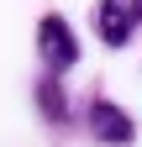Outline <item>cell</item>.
Segmentation results:
<instances>
[{
    "label": "cell",
    "mask_w": 142,
    "mask_h": 147,
    "mask_svg": "<svg viewBox=\"0 0 142 147\" xmlns=\"http://www.w3.org/2000/svg\"><path fill=\"white\" fill-rule=\"evenodd\" d=\"M90 131H95L100 142H111V147H126V142L137 137V126H132V116H126L121 105L95 100V105H90Z\"/></svg>",
    "instance_id": "obj_3"
},
{
    "label": "cell",
    "mask_w": 142,
    "mask_h": 147,
    "mask_svg": "<svg viewBox=\"0 0 142 147\" xmlns=\"http://www.w3.org/2000/svg\"><path fill=\"white\" fill-rule=\"evenodd\" d=\"M37 100H42V110H47V121H68L63 95H58V79H42V84H37Z\"/></svg>",
    "instance_id": "obj_4"
},
{
    "label": "cell",
    "mask_w": 142,
    "mask_h": 147,
    "mask_svg": "<svg viewBox=\"0 0 142 147\" xmlns=\"http://www.w3.org/2000/svg\"><path fill=\"white\" fill-rule=\"evenodd\" d=\"M37 53H42V63H47L53 79L79 63V42H74V32H68L63 16H42L37 21Z\"/></svg>",
    "instance_id": "obj_1"
},
{
    "label": "cell",
    "mask_w": 142,
    "mask_h": 147,
    "mask_svg": "<svg viewBox=\"0 0 142 147\" xmlns=\"http://www.w3.org/2000/svg\"><path fill=\"white\" fill-rule=\"evenodd\" d=\"M95 26H100V37H105L111 47L132 42V32L142 26V0H100V11H95Z\"/></svg>",
    "instance_id": "obj_2"
}]
</instances>
